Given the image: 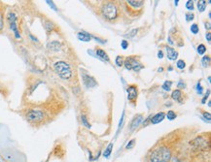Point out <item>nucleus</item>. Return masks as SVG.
<instances>
[{"label":"nucleus","instance_id":"obj_2","mask_svg":"<svg viewBox=\"0 0 211 162\" xmlns=\"http://www.w3.org/2000/svg\"><path fill=\"white\" fill-rule=\"evenodd\" d=\"M191 147V150L193 153H206L209 151L210 149V141H209V137L206 139L205 136H198L192 141H190L189 143Z\"/></svg>","mask_w":211,"mask_h":162},{"label":"nucleus","instance_id":"obj_30","mask_svg":"<svg viewBox=\"0 0 211 162\" xmlns=\"http://www.w3.org/2000/svg\"><path fill=\"white\" fill-rule=\"evenodd\" d=\"M135 142H136V139H131L129 142H128V144L125 146V149H132L133 147H134V145H135Z\"/></svg>","mask_w":211,"mask_h":162},{"label":"nucleus","instance_id":"obj_21","mask_svg":"<svg viewBox=\"0 0 211 162\" xmlns=\"http://www.w3.org/2000/svg\"><path fill=\"white\" fill-rule=\"evenodd\" d=\"M171 86H172V82L171 81H165L164 83H163V89L164 91H169L171 89Z\"/></svg>","mask_w":211,"mask_h":162},{"label":"nucleus","instance_id":"obj_31","mask_svg":"<svg viewBox=\"0 0 211 162\" xmlns=\"http://www.w3.org/2000/svg\"><path fill=\"white\" fill-rule=\"evenodd\" d=\"M202 92H203V89H202V86L200 85V82H198V85H197V93L198 95H202Z\"/></svg>","mask_w":211,"mask_h":162},{"label":"nucleus","instance_id":"obj_3","mask_svg":"<svg viewBox=\"0 0 211 162\" xmlns=\"http://www.w3.org/2000/svg\"><path fill=\"white\" fill-rule=\"evenodd\" d=\"M100 12H101V15L104 18V19L108 20V22H113L116 19H118L120 10L115 2L107 1L105 3H103V5L101 6Z\"/></svg>","mask_w":211,"mask_h":162},{"label":"nucleus","instance_id":"obj_15","mask_svg":"<svg viewBox=\"0 0 211 162\" xmlns=\"http://www.w3.org/2000/svg\"><path fill=\"white\" fill-rule=\"evenodd\" d=\"M47 48L50 50V51H58L61 50V44L58 41H53L51 43H49L47 45Z\"/></svg>","mask_w":211,"mask_h":162},{"label":"nucleus","instance_id":"obj_42","mask_svg":"<svg viewBox=\"0 0 211 162\" xmlns=\"http://www.w3.org/2000/svg\"><path fill=\"white\" fill-rule=\"evenodd\" d=\"M158 57H159V58H160V59H162V58H163V51H158Z\"/></svg>","mask_w":211,"mask_h":162},{"label":"nucleus","instance_id":"obj_44","mask_svg":"<svg viewBox=\"0 0 211 162\" xmlns=\"http://www.w3.org/2000/svg\"><path fill=\"white\" fill-rule=\"evenodd\" d=\"M158 71H159V72H163V68H162V67H160V68H159V69H158Z\"/></svg>","mask_w":211,"mask_h":162},{"label":"nucleus","instance_id":"obj_5","mask_svg":"<svg viewBox=\"0 0 211 162\" xmlns=\"http://www.w3.org/2000/svg\"><path fill=\"white\" fill-rule=\"evenodd\" d=\"M138 56H128L124 61V65H125L127 70H132L134 72H139V71L143 68V65L140 63L139 59L137 58Z\"/></svg>","mask_w":211,"mask_h":162},{"label":"nucleus","instance_id":"obj_37","mask_svg":"<svg viewBox=\"0 0 211 162\" xmlns=\"http://www.w3.org/2000/svg\"><path fill=\"white\" fill-rule=\"evenodd\" d=\"M46 3L48 4V5L51 7L52 9H54V11H58V8H57V6H56V5L54 4V2H53V1H49V0H48V1H46Z\"/></svg>","mask_w":211,"mask_h":162},{"label":"nucleus","instance_id":"obj_40","mask_svg":"<svg viewBox=\"0 0 211 162\" xmlns=\"http://www.w3.org/2000/svg\"><path fill=\"white\" fill-rule=\"evenodd\" d=\"M3 29V18H2V15L0 13V31Z\"/></svg>","mask_w":211,"mask_h":162},{"label":"nucleus","instance_id":"obj_32","mask_svg":"<svg viewBox=\"0 0 211 162\" xmlns=\"http://www.w3.org/2000/svg\"><path fill=\"white\" fill-rule=\"evenodd\" d=\"M128 46H129V44H128V41H127V40H123L121 42V48L123 50H127L128 48Z\"/></svg>","mask_w":211,"mask_h":162},{"label":"nucleus","instance_id":"obj_45","mask_svg":"<svg viewBox=\"0 0 211 162\" xmlns=\"http://www.w3.org/2000/svg\"><path fill=\"white\" fill-rule=\"evenodd\" d=\"M178 3H179V1H178V0H176V1H174V4H175L176 6L178 5Z\"/></svg>","mask_w":211,"mask_h":162},{"label":"nucleus","instance_id":"obj_18","mask_svg":"<svg viewBox=\"0 0 211 162\" xmlns=\"http://www.w3.org/2000/svg\"><path fill=\"white\" fill-rule=\"evenodd\" d=\"M113 143H110L108 145V147L105 149V150H104V153H103V156L105 157V158H109L110 157V155H111V153H112V150H113Z\"/></svg>","mask_w":211,"mask_h":162},{"label":"nucleus","instance_id":"obj_16","mask_svg":"<svg viewBox=\"0 0 211 162\" xmlns=\"http://www.w3.org/2000/svg\"><path fill=\"white\" fill-rule=\"evenodd\" d=\"M96 55H97V56L100 58V59H102V60H104V61H109L108 54H106V53L103 51L102 49H96Z\"/></svg>","mask_w":211,"mask_h":162},{"label":"nucleus","instance_id":"obj_29","mask_svg":"<svg viewBox=\"0 0 211 162\" xmlns=\"http://www.w3.org/2000/svg\"><path fill=\"white\" fill-rule=\"evenodd\" d=\"M186 8H187L189 11H193L194 8H195V6H194V1H192V0L187 1V3H186Z\"/></svg>","mask_w":211,"mask_h":162},{"label":"nucleus","instance_id":"obj_17","mask_svg":"<svg viewBox=\"0 0 211 162\" xmlns=\"http://www.w3.org/2000/svg\"><path fill=\"white\" fill-rule=\"evenodd\" d=\"M181 97H182V92L180 89H175L171 93V98L177 102H181Z\"/></svg>","mask_w":211,"mask_h":162},{"label":"nucleus","instance_id":"obj_14","mask_svg":"<svg viewBox=\"0 0 211 162\" xmlns=\"http://www.w3.org/2000/svg\"><path fill=\"white\" fill-rule=\"evenodd\" d=\"M77 37L78 39L82 42H90L91 39H92V36H91L90 33H88L86 31H81L77 34Z\"/></svg>","mask_w":211,"mask_h":162},{"label":"nucleus","instance_id":"obj_6","mask_svg":"<svg viewBox=\"0 0 211 162\" xmlns=\"http://www.w3.org/2000/svg\"><path fill=\"white\" fill-rule=\"evenodd\" d=\"M144 1L142 0H128L125 1V5L128 7V11H129V13H134V16L136 15L137 12L140 13L144 7Z\"/></svg>","mask_w":211,"mask_h":162},{"label":"nucleus","instance_id":"obj_43","mask_svg":"<svg viewBox=\"0 0 211 162\" xmlns=\"http://www.w3.org/2000/svg\"><path fill=\"white\" fill-rule=\"evenodd\" d=\"M204 25H205V29H207V30H210V29H211L210 22H205Z\"/></svg>","mask_w":211,"mask_h":162},{"label":"nucleus","instance_id":"obj_36","mask_svg":"<svg viewBox=\"0 0 211 162\" xmlns=\"http://www.w3.org/2000/svg\"><path fill=\"white\" fill-rule=\"evenodd\" d=\"M185 17H186V20H187V22H190V20H193V19H194L195 15L193 13H187Z\"/></svg>","mask_w":211,"mask_h":162},{"label":"nucleus","instance_id":"obj_4","mask_svg":"<svg viewBox=\"0 0 211 162\" xmlns=\"http://www.w3.org/2000/svg\"><path fill=\"white\" fill-rule=\"evenodd\" d=\"M54 71L62 80H69L72 77L71 67L65 61H58L54 65Z\"/></svg>","mask_w":211,"mask_h":162},{"label":"nucleus","instance_id":"obj_25","mask_svg":"<svg viewBox=\"0 0 211 162\" xmlns=\"http://www.w3.org/2000/svg\"><path fill=\"white\" fill-rule=\"evenodd\" d=\"M190 30H191V32H192L194 35H197L198 32H199V27H198V25L197 23H193L192 25H191V27H190Z\"/></svg>","mask_w":211,"mask_h":162},{"label":"nucleus","instance_id":"obj_8","mask_svg":"<svg viewBox=\"0 0 211 162\" xmlns=\"http://www.w3.org/2000/svg\"><path fill=\"white\" fill-rule=\"evenodd\" d=\"M7 19L9 22L10 24V29L14 32L15 34V37L17 39L21 38V35H19V32L18 30V26H17V16L16 14L13 13V12H10L8 15H7Z\"/></svg>","mask_w":211,"mask_h":162},{"label":"nucleus","instance_id":"obj_38","mask_svg":"<svg viewBox=\"0 0 211 162\" xmlns=\"http://www.w3.org/2000/svg\"><path fill=\"white\" fill-rule=\"evenodd\" d=\"M209 94H210V90L208 89V90H207V93L205 94V96H204V97H203V98H202V104H204V103H205V101H206V99L208 98V96H209Z\"/></svg>","mask_w":211,"mask_h":162},{"label":"nucleus","instance_id":"obj_22","mask_svg":"<svg viewBox=\"0 0 211 162\" xmlns=\"http://www.w3.org/2000/svg\"><path fill=\"white\" fill-rule=\"evenodd\" d=\"M81 121H82V122H83V124L85 125V126L87 127V128H89L90 129L91 127H92V125L90 124V122L88 121V118H87L86 114H81Z\"/></svg>","mask_w":211,"mask_h":162},{"label":"nucleus","instance_id":"obj_23","mask_svg":"<svg viewBox=\"0 0 211 162\" xmlns=\"http://www.w3.org/2000/svg\"><path fill=\"white\" fill-rule=\"evenodd\" d=\"M165 117L167 118L168 121H174L176 118V117H177V114H176V113L174 111H168Z\"/></svg>","mask_w":211,"mask_h":162},{"label":"nucleus","instance_id":"obj_1","mask_svg":"<svg viewBox=\"0 0 211 162\" xmlns=\"http://www.w3.org/2000/svg\"><path fill=\"white\" fill-rule=\"evenodd\" d=\"M172 148L165 143H159L150 149L148 153V162H170L172 158Z\"/></svg>","mask_w":211,"mask_h":162},{"label":"nucleus","instance_id":"obj_34","mask_svg":"<svg viewBox=\"0 0 211 162\" xmlns=\"http://www.w3.org/2000/svg\"><path fill=\"white\" fill-rule=\"evenodd\" d=\"M170 162H185V161H184V159H182V157H180V156H172Z\"/></svg>","mask_w":211,"mask_h":162},{"label":"nucleus","instance_id":"obj_20","mask_svg":"<svg viewBox=\"0 0 211 162\" xmlns=\"http://www.w3.org/2000/svg\"><path fill=\"white\" fill-rule=\"evenodd\" d=\"M44 26H45V29L48 32H51L53 29L54 28V25L53 22H51L50 20H45L44 22Z\"/></svg>","mask_w":211,"mask_h":162},{"label":"nucleus","instance_id":"obj_9","mask_svg":"<svg viewBox=\"0 0 211 162\" xmlns=\"http://www.w3.org/2000/svg\"><path fill=\"white\" fill-rule=\"evenodd\" d=\"M127 92H128V100L130 103H132L133 105H135L136 101H137V96H138L137 86H135V85L128 86V89H127Z\"/></svg>","mask_w":211,"mask_h":162},{"label":"nucleus","instance_id":"obj_26","mask_svg":"<svg viewBox=\"0 0 211 162\" xmlns=\"http://www.w3.org/2000/svg\"><path fill=\"white\" fill-rule=\"evenodd\" d=\"M124 61H125V59H124V56H122V55H118L115 59V62L118 67L123 66V65H124Z\"/></svg>","mask_w":211,"mask_h":162},{"label":"nucleus","instance_id":"obj_13","mask_svg":"<svg viewBox=\"0 0 211 162\" xmlns=\"http://www.w3.org/2000/svg\"><path fill=\"white\" fill-rule=\"evenodd\" d=\"M164 118H165V114H164V113H163V112H160V113H158V114H156L155 116H153V117H151V123L152 124H158L160 123V122H162V121L164 119Z\"/></svg>","mask_w":211,"mask_h":162},{"label":"nucleus","instance_id":"obj_7","mask_svg":"<svg viewBox=\"0 0 211 162\" xmlns=\"http://www.w3.org/2000/svg\"><path fill=\"white\" fill-rule=\"evenodd\" d=\"M45 114L40 110H30L26 113V118L27 121H31V122H40L44 119Z\"/></svg>","mask_w":211,"mask_h":162},{"label":"nucleus","instance_id":"obj_41","mask_svg":"<svg viewBox=\"0 0 211 162\" xmlns=\"http://www.w3.org/2000/svg\"><path fill=\"white\" fill-rule=\"evenodd\" d=\"M178 87H179V88H183V87L185 88V87H186V83H183V81H180L179 83H178Z\"/></svg>","mask_w":211,"mask_h":162},{"label":"nucleus","instance_id":"obj_11","mask_svg":"<svg viewBox=\"0 0 211 162\" xmlns=\"http://www.w3.org/2000/svg\"><path fill=\"white\" fill-rule=\"evenodd\" d=\"M142 121H143V116H142V114H136L130 122V130L131 131L134 130L136 127L139 126V124H140Z\"/></svg>","mask_w":211,"mask_h":162},{"label":"nucleus","instance_id":"obj_28","mask_svg":"<svg viewBox=\"0 0 211 162\" xmlns=\"http://www.w3.org/2000/svg\"><path fill=\"white\" fill-rule=\"evenodd\" d=\"M176 66H177V68H178V69H180V70H183V69H184V68L186 67L185 61L183 60V59H179V60L176 62Z\"/></svg>","mask_w":211,"mask_h":162},{"label":"nucleus","instance_id":"obj_24","mask_svg":"<svg viewBox=\"0 0 211 162\" xmlns=\"http://www.w3.org/2000/svg\"><path fill=\"white\" fill-rule=\"evenodd\" d=\"M198 54H200V55H203V54L206 53V47H205L204 45L203 44H200V45H198Z\"/></svg>","mask_w":211,"mask_h":162},{"label":"nucleus","instance_id":"obj_33","mask_svg":"<svg viewBox=\"0 0 211 162\" xmlns=\"http://www.w3.org/2000/svg\"><path fill=\"white\" fill-rule=\"evenodd\" d=\"M137 29H133V30H131L129 33H128L127 35H125V37H128V38H132V37H134L135 35H136V33H137Z\"/></svg>","mask_w":211,"mask_h":162},{"label":"nucleus","instance_id":"obj_19","mask_svg":"<svg viewBox=\"0 0 211 162\" xmlns=\"http://www.w3.org/2000/svg\"><path fill=\"white\" fill-rule=\"evenodd\" d=\"M197 5H198V9L199 12H204L205 9H206V1H204V0H199V1H198V3H197Z\"/></svg>","mask_w":211,"mask_h":162},{"label":"nucleus","instance_id":"obj_12","mask_svg":"<svg viewBox=\"0 0 211 162\" xmlns=\"http://www.w3.org/2000/svg\"><path fill=\"white\" fill-rule=\"evenodd\" d=\"M166 54H167V58L171 61L176 60L178 57V51H175L171 47H166Z\"/></svg>","mask_w":211,"mask_h":162},{"label":"nucleus","instance_id":"obj_35","mask_svg":"<svg viewBox=\"0 0 211 162\" xmlns=\"http://www.w3.org/2000/svg\"><path fill=\"white\" fill-rule=\"evenodd\" d=\"M202 116H203V118H204V121H206V119H207L208 122L210 121V119H211V114H210V113H208V112H203Z\"/></svg>","mask_w":211,"mask_h":162},{"label":"nucleus","instance_id":"obj_27","mask_svg":"<svg viewBox=\"0 0 211 162\" xmlns=\"http://www.w3.org/2000/svg\"><path fill=\"white\" fill-rule=\"evenodd\" d=\"M202 63L204 67L209 66V64H210V56L209 55H204L202 59Z\"/></svg>","mask_w":211,"mask_h":162},{"label":"nucleus","instance_id":"obj_39","mask_svg":"<svg viewBox=\"0 0 211 162\" xmlns=\"http://www.w3.org/2000/svg\"><path fill=\"white\" fill-rule=\"evenodd\" d=\"M205 38H206V40H207L208 43H210V42H211V33H210V32H207V33L205 34Z\"/></svg>","mask_w":211,"mask_h":162},{"label":"nucleus","instance_id":"obj_10","mask_svg":"<svg viewBox=\"0 0 211 162\" xmlns=\"http://www.w3.org/2000/svg\"><path fill=\"white\" fill-rule=\"evenodd\" d=\"M82 78H83V83L84 85L87 86V87H93L97 85L96 81L93 79V77H91L90 75H87V74H82Z\"/></svg>","mask_w":211,"mask_h":162}]
</instances>
